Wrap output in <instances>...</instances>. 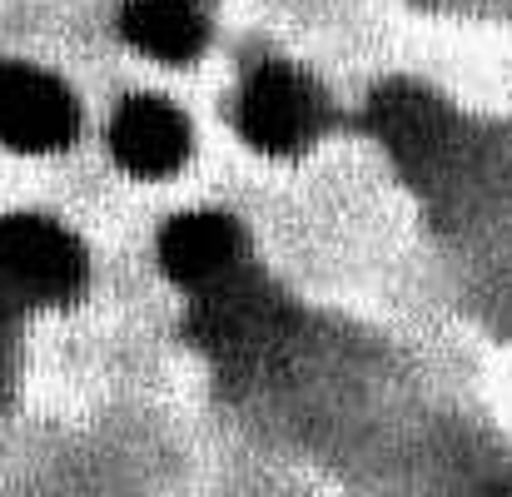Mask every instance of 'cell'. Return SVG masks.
Returning a JSON list of instances; mask_svg holds the SVG:
<instances>
[{"label":"cell","instance_id":"obj_1","mask_svg":"<svg viewBox=\"0 0 512 497\" xmlns=\"http://www.w3.org/2000/svg\"><path fill=\"white\" fill-rule=\"evenodd\" d=\"M194 309H189V338L214 358V368L224 378H254L264 373L279 348L294 338V309L289 299L254 274L249 264L229 269L224 279L194 289Z\"/></svg>","mask_w":512,"mask_h":497},{"label":"cell","instance_id":"obj_2","mask_svg":"<svg viewBox=\"0 0 512 497\" xmlns=\"http://www.w3.org/2000/svg\"><path fill=\"white\" fill-rule=\"evenodd\" d=\"M90 284L85 244L45 214L0 219V289L25 304H70Z\"/></svg>","mask_w":512,"mask_h":497},{"label":"cell","instance_id":"obj_3","mask_svg":"<svg viewBox=\"0 0 512 497\" xmlns=\"http://www.w3.org/2000/svg\"><path fill=\"white\" fill-rule=\"evenodd\" d=\"M329 125L324 90L284 60H264L239 95V135L264 155H299Z\"/></svg>","mask_w":512,"mask_h":497},{"label":"cell","instance_id":"obj_4","mask_svg":"<svg viewBox=\"0 0 512 497\" xmlns=\"http://www.w3.org/2000/svg\"><path fill=\"white\" fill-rule=\"evenodd\" d=\"M75 130H80V105L55 75L25 60H0V145L25 155H50L65 150Z\"/></svg>","mask_w":512,"mask_h":497},{"label":"cell","instance_id":"obj_5","mask_svg":"<svg viewBox=\"0 0 512 497\" xmlns=\"http://www.w3.org/2000/svg\"><path fill=\"white\" fill-rule=\"evenodd\" d=\"M368 125H373V140L398 160V169H408V174H428V169L448 155L453 130H458L453 110H448L433 90H423V85H413V80H388V85H378L373 100H368Z\"/></svg>","mask_w":512,"mask_h":497},{"label":"cell","instance_id":"obj_6","mask_svg":"<svg viewBox=\"0 0 512 497\" xmlns=\"http://www.w3.org/2000/svg\"><path fill=\"white\" fill-rule=\"evenodd\" d=\"M189 120L160 95H130L110 120L115 160L140 179H165L189 160Z\"/></svg>","mask_w":512,"mask_h":497},{"label":"cell","instance_id":"obj_7","mask_svg":"<svg viewBox=\"0 0 512 497\" xmlns=\"http://www.w3.org/2000/svg\"><path fill=\"white\" fill-rule=\"evenodd\" d=\"M160 264L179 289H204L244 264V229L229 214L194 209L160 229Z\"/></svg>","mask_w":512,"mask_h":497},{"label":"cell","instance_id":"obj_8","mask_svg":"<svg viewBox=\"0 0 512 497\" xmlns=\"http://www.w3.org/2000/svg\"><path fill=\"white\" fill-rule=\"evenodd\" d=\"M120 30L140 55L160 65H189L209 45V20L199 15L194 0H130Z\"/></svg>","mask_w":512,"mask_h":497},{"label":"cell","instance_id":"obj_9","mask_svg":"<svg viewBox=\"0 0 512 497\" xmlns=\"http://www.w3.org/2000/svg\"><path fill=\"white\" fill-rule=\"evenodd\" d=\"M15 299L0 289V403L10 393V373H15Z\"/></svg>","mask_w":512,"mask_h":497}]
</instances>
